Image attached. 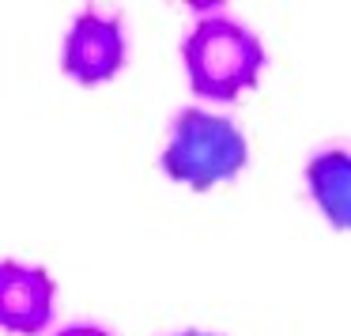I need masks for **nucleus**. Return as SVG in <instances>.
Masks as SVG:
<instances>
[{
    "instance_id": "nucleus-1",
    "label": "nucleus",
    "mask_w": 351,
    "mask_h": 336,
    "mask_svg": "<svg viewBox=\"0 0 351 336\" xmlns=\"http://www.w3.org/2000/svg\"><path fill=\"white\" fill-rule=\"evenodd\" d=\"M182 61L197 99L234 102L242 91L261 84L268 53L245 23L230 16H204L185 34Z\"/></svg>"
},
{
    "instance_id": "nucleus-2",
    "label": "nucleus",
    "mask_w": 351,
    "mask_h": 336,
    "mask_svg": "<svg viewBox=\"0 0 351 336\" xmlns=\"http://www.w3.org/2000/svg\"><path fill=\"white\" fill-rule=\"evenodd\" d=\"M245 163H250L245 132L230 117L189 106L170 121V140L162 147L159 167L170 182L189 185L193 193H208L238 178Z\"/></svg>"
},
{
    "instance_id": "nucleus-3",
    "label": "nucleus",
    "mask_w": 351,
    "mask_h": 336,
    "mask_svg": "<svg viewBox=\"0 0 351 336\" xmlns=\"http://www.w3.org/2000/svg\"><path fill=\"white\" fill-rule=\"evenodd\" d=\"M129 64V38L125 23L106 12H80L61 42V72L84 87L110 84Z\"/></svg>"
},
{
    "instance_id": "nucleus-4",
    "label": "nucleus",
    "mask_w": 351,
    "mask_h": 336,
    "mask_svg": "<svg viewBox=\"0 0 351 336\" xmlns=\"http://www.w3.org/2000/svg\"><path fill=\"white\" fill-rule=\"evenodd\" d=\"M57 283L46 268L0 261V325L19 336H42L53 321Z\"/></svg>"
},
{
    "instance_id": "nucleus-5",
    "label": "nucleus",
    "mask_w": 351,
    "mask_h": 336,
    "mask_svg": "<svg viewBox=\"0 0 351 336\" xmlns=\"http://www.w3.org/2000/svg\"><path fill=\"white\" fill-rule=\"evenodd\" d=\"M306 189L317 212L336 230L351 235V152L348 147H325L306 163Z\"/></svg>"
},
{
    "instance_id": "nucleus-6",
    "label": "nucleus",
    "mask_w": 351,
    "mask_h": 336,
    "mask_svg": "<svg viewBox=\"0 0 351 336\" xmlns=\"http://www.w3.org/2000/svg\"><path fill=\"white\" fill-rule=\"evenodd\" d=\"M53 336H114V333H110V328H102V325H91V321H76V325L57 328Z\"/></svg>"
},
{
    "instance_id": "nucleus-7",
    "label": "nucleus",
    "mask_w": 351,
    "mask_h": 336,
    "mask_svg": "<svg viewBox=\"0 0 351 336\" xmlns=\"http://www.w3.org/2000/svg\"><path fill=\"white\" fill-rule=\"evenodd\" d=\"M174 336H215V333H200V328H185V333H174Z\"/></svg>"
}]
</instances>
